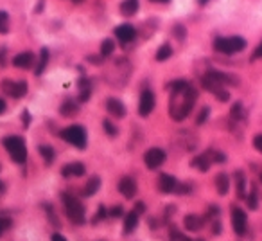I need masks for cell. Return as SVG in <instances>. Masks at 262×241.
<instances>
[{"label":"cell","mask_w":262,"mask_h":241,"mask_svg":"<svg viewBox=\"0 0 262 241\" xmlns=\"http://www.w3.org/2000/svg\"><path fill=\"white\" fill-rule=\"evenodd\" d=\"M61 139L67 141L69 144H72L77 149H84L88 142V135L81 124H72V126H67L65 130H61Z\"/></svg>","instance_id":"obj_6"},{"label":"cell","mask_w":262,"mask_h":241,"mask_svg":"<svg viewBox=\"0 0 262 241\" xmlns=\"http://www.w3.org/2000/svg\"><path fill=\"white\" fill-rule=\"evenodd\" d=\"M4 148L8 149L9 157L13 158V162L16 164H23L27 160V146L25 141L18 135H9L4 139Z\"/></svg>","instance_id":"obj_5"},{"label":"cell","mask_w":262,"mask_h":241,"mask_svg":"<svg viewBox=\"0 0 262 241\" xmlns=\"http://www.w3.org/2000/svg\"><path fill=\"white\" fill-rule=\"evenodd\" d=\"M4 112H6V101L0 99V114H4Z\"/></svg>","instance_id":"obj_45"},{"label":"cell","mask_w":262,"mask_h":241,"mask_svg":"<svg viewBox=\"0 0 262 241\" xmlns=\"http://www.w3.org/2000/svg\"><path fill=\"white\" fill-rule=\"evenodd\" d=\"M169 237H171V241H192L190 237H187L183 232H180L178 229H171V232H169Z\"/></svg>","instance_id":"obj_36"},{"label":"cell","mask_w":262,"mask_h":241,"mask_svg":"<svg viewBox=\"0 0 262 241\" xmlns=\"http://www.w3.org/2000/svg\"><path fill=\"white\" fill-rule=\"evenodd\" d=\"M230 117H232V121H236V123H239V121H243V119L246 117V112H244L243 103L234 104L232 110H230Z\"/></svg>","instance_id":"obj_29"},{"label":"cell","mask_w":262,"mask_h":241,"mask_svg":"<svg viewBox=\"0 0 262 241\" xmlns=\"http://www.w3.org/2000/svg\"><path fill=\"white\" fill-rule=\"evenodd\" d=\"M176 188H178V180L172 175L162 173V175L158 176V189L162 193H174Z\"/></svg>","instance_id":"obj_15"},{"label":"cell","mask_w":262,"mask_h":241,"mask_svg":"<svg viewBox=\"0 0 262 241\" xmlns=\"http://www.w3.org/2000/svg\"><path fill=\"white\" fill-rule=\"evenodd\" d=\"M99 188H101V178L97 175H94L90 180L86 182V185H84V189H83V196H94L95 193L99 191Z\"/></svg>","instance_id":"obj_24"},{"label":"cell","mask_w":262,"mask_h":241,"mask_svg":"<svg viewBox=\"0 0 262 241\" xmlns=\"http://www.w3.org/2000/svg\"><path fill=\"white\" fill-rule=\"evenodd\" d=\"M216 189L219 195H226L228 189H230V178H228L226 173H219V175L216 176Z\"/></svg>","instance_id":"obj_25"},{"label":"cell","mask_w":262,"mask_h":241,"mask_svg":"<svg viewBox=\"0 0 262 241\" xmlns=\"http://www.w3.org/2000/svg\"><path fill=\"white\" fill-rule=\"evenodd\" d=\"M35 63H36V58H35V54L31 52V50L20 52V54H16V56L13 58V65H15L16 69L27 70V69H31V67L35 65Z\"/></svg>","instance_id":"obj_13"},{"label":"cell","mask_w":262,"mask_h":241,"mask_svg":"<svg viewBox=\"0 0 262 241\" xmlns=\"http://www.w3.org/2000/svg\"><path fill=\"white\" fill-rule=\"evenodd\" d=\"M6 54H8V49H6V47H0V67L6 65Z\"/></svg>","instance_id":"obj_42"},{"label":"cell","mask_w":262,"mask_h":241,"mask_svg":"<svg viewBox=\"0 0 262 241\" xmlns=\"http://www.w3.org/2000/svg\"><path fill=\"white\" fill-rule=\"evenodd\" d=\"M234 180H236V189H237L239 198H244V196H246V176H244V173L243 171H236Z\"/></svg>","instance_id":"obj_26"},{"label":"cell","mask_w":262,"mask_h":241,"mask_svg":"<svg viewBox=\"0 0 262 241\" xmlns=\"http://www.w3.org/2000/svg\"><path fill=\"white\" fill-rule=\"evenodd\" d=\"M167 160V153L162 148H149L144 153V164L149 169H158L163 166V162Z\"/></svg>","instance_id":"obj_7"},{"label":"cell","mask_w":262,"mask_h":241,"mask_svg":"<svg viewBox=\"0 0 262 241\" xmlns=\"http://www.w3.org/2000/svg\"><path fill=\"white\" fill-rule=\"evenodd\" d=\"M214 164V158H212V149H209V151H205V153L198 155V157H194L192 162H190V166L192 168H198L201 173H207L210 169V166Z\"/></svg>","instance_id":"obj_14"},{"label":"cell","mask_w":262,"mask_h":241,"mask_svg":"<svg viewBox=\"0 0 262 241\" xmlns=\"http://www.w3.org/2000/svg\"><path fill=\"white\" fill-rule=\"evenodd\" d=\"M260 182H262V173H260Z\"/></svg>","instance_id":"obj_50"},{"label":"cell","mask_w":262,"mask_h":241,"mask_svg":"<svg viewBox=\"0 0 262 241\" xmlns=\"http://www.w3.org/2000/svg\"><path fill=\"white\" fill-rule=\"evenodd\" d=\"M103 130H104V133L110 135V137H115V135L119 133L117 126H115V124L111 123L110 119H104V121H103Z\"/></svg>","instance_id":"obj_33"},{"label":"cell","mask_w":262,"mask_h":241,"mask_svg":"<svg viewBox=\"0 0 262 241\" xmlns=\"http://www.w3.org/2000/svg\"><path fill=\"white\" fill-rule=\"evenodd\" d=\"M155 104H156V99H155L153 90H149V88L142 90L140 101H138V114H140L142 117H148V115L155 110Z\"/></svg>","instance_id":"obj_9"},{"label":"cell","mask_w":262,"mask_h":241,"mask_svg":"<svg viewBox=\"0 0 262 241\" xmlns=\"http://www.w3.org/2000/svg\"><path fill=\"white\" fill-rule=\"evenodd\" d=\"M50 239H52V241H67V237H65L63 234H60V232H54Z\"/></svg>","instance_id":"obj_43"},{"label":"cell","mask_w":262,"mask_h":241,"mask_svg":"<svg viewBox=\"0 0 262 241\" xmlns=\"http://www.w3.org/2000/svg\"><path fill=\"white\" fill-rule=\"evenodd\" d=\"M258 58H262V42L258 43L257 47H255V50H253V56H251V60H258Z\"/></svg>","instance_id":"obj_41"},{"label":"cell","mask_w":262,"mask_h":241,"mask_svg":"<svg viewBox=\"0 0 262 241\" xmlns=\"http://www.w3.org/2000/svg\"><path fill=\"white\" fill-rule=\"evenodd\" d=\"M72 2H76V4H79V2H83V0H72Z\"/></svg>","instance_id":"obj_49"},{"label":"cell","mask_w":262,"mask_h":241,"mask_svg":"<svg viewBox=\"0 0 262 241\" xmlns=\"http://www.w3.org/2000/svg\"><path fill=\"white\" fill-rule=\"evenodd\" d=\"M214 49L221 54H236L246 49V40L243 36H219L214 40Z\"/></svg>","instance_id":"obj_4"},{"label":"cell","mask_w":262,"mask_h":241,"mask_svg":"<svg viewBox=\"0 0 262 241\" xmlns=\"http://www.w3.org/2000/svg\"><path fill=\"white\" fill-rule=\"evenodd\" d=\"M11 227H13L11 218H8V216H0V236H4Z\"/></svg>","instance_id":"obj_34"},{"label":"cell","mask_w":262,"mask_h":241,"mask_svg":"<svg viewBox=\"0 0 262 241\" xmlns=\"http://www.w3.org/2000/svg\"><path fill=\"white\" fill-rule=\"evenodd\" d=\"M183 225H185V229L190 230V232H199V230L203 229V225H205V220L198 215H187L185 218H183Z\"/></svg>","instance_id":"obj_18"},{"label":"cell","mask_w":262,"mask_h":241,"mask_svg":"<svg viewBox=\"0 0 262 241\" xmlns=\"http://www.w3.org/2000/svg\"><path fill=\"white\" fill-rule=\"evenodd\" d=\"M23 124H25V126H29V123H31V115H29V112L27 110H23Z\"/></svg>","instance_id":"obj_44"},{"label":"cell","mask_w":262,"mask_h":241,"mask_svg":"<svg viewBox=\"0 0 262 241\" xmlns=\"http://www.w3.org/2000/svg\"><path fill=\"white\" fill-rule=\"evenodd\" d=\"M84 171H86V168H84L83 162H70V164L63 166L61 175H63L65 178H72V176H83Z\"/></svg>","instance_id":"obj_17"},{"label":"cell","mask_w":262,"mask_h":241,"mask_svg":"<svg viewBox=\"0 0 262 241\" xmlns=\"http://www.w3.org/2000/svg\"><path fill=\"white\" fill-rule=\"evenodd\" d=\"M122 215H124V207L122 205H115L108 210V216H111V218H121Z\"/></svg>","instance_id":"obj_38"},{"label":"cell","mask_w":262,"mask_h":241,"mask_svg":"<svg viewBox=\"0 0 262 241\" xmlns=\"http://www.w3.org/2000/svg\"><path fill=\"white\" fill-rule=\"evenodd\" d=\"M9 33V15L6 11H0V35Z\"/></svg>","instance_id":"obj_32"},{"label":"cell","mask_w":262,"mask_h":241,"mask_svg":"<svg viewBox=\"0 0 262 241\" xmlns=\"http://www.w3.org/2000/svg\"><path fill=\"white\" fill-rule=\"evenodd\" d=\"M113 50H115V42H113V40H110V38L103 40V43H101V58L111 56V54H113Z\"/></svg>","instance_id":"obj_30"},{"label":"cell","mask_w":262,"mask_h":241,"mask_svg":"<svg viewBox=\"0 0 262 241\" xmlns=\"http://www.w3.org/2000/svg\"><path fill=\"white\" fill-rule=\"evenodd\" d=\"M137 182H135L131 176H124V178L119 180V193H121L124 198L131 200L137 195Z\"/></svg>","instance_id":"obj_12"},{"label":"cell","mask_w":262,"mask_h":241,"mask_svg":"<svg viewBox=\"0 0 262 241\" xmlns=\"http://www.w3.org/2000/svg\"><path fill=\"white\" fill-rule=\"evenodd\" d=\"M246 198V203H248V207H250L251 210H255L257 209V205H258V200H257V188H251V191H250V195H246L244 196Z\"/></svg>","instance_id":"obj_31"},{"label":"cell","mask_w":262,"mask_h":241,"mask_svg":"<svg viewBox=\"0 0 262 241\" xmlns=\"http://www.w3.org/2000/svg\"><path fill=\"white\" fill-rule=\"evenodd\" d=\"M115 36L121 43H129L137 36V29L131 23H121L119 27H115Z\"/></svg>","instance_id":"obj_11"},{"label":"cell","mask_w":262,"mask_h":241,"mask_svg":"<svg viewBox=\"0 0 262 241\" xmlns=\"http://www.w3.org/2000/svg\"><path fill=\"white\" fill-rule=\"evenodd\" d=\"M38 151H40V155L43 157V160H45V164H52L54 158H56V151H54V148H52V146H49V144H42L38 148Z\"/></svg>","instance_id":"obj_27"},{"label":"cell","mask_w":262,"mask_h":241,"mask_svg":"<svg viewBox=\"0 0 262 241\" xmlns=\"http://www.w3.org/2000/svg\"><path fill=\"white\" fill-rule=\"evenodd\" d=\"M171 90V99H169V114L174 121H183L189 117L192 112L196 99H198V90L185 79L172 81L169 85Z\"/></svg>","instance_id":"obj_1"},{"label":"cell","mask_w":262,"mask_h":241,"mask_svg":"<svg viewBox=\"0 0 262 241\" xmlns=\"http://www.w3.org/2000/svg\"><path fill=\"white\" fill-rule=\"evenodd\" d=\"M2 90H4L8 96L15 97V99H20L27 94L29 87H27L25 81H4L2 83Z\"/></svg>","instance_id":"obj_10"},{"label":"cell","mask_w":262,"mask_h":241,"mask_svg":"<svg viewBox=\"0 0 262 241\" xmlns=\"http://www.w3.org/2000/svg\"><path fill=\"white\" fill-rule=\"evenodd\" d=\"M77 88H79V101L81 103H86L92 96V83L88 77H81L79 83H77Z\"/></svg>","instance_id":"obj_20"},{"label":"cell","mask_w":262,"mask_h":241,"mask_svg":"<svg viewBox=\"0 0 262 241\" xmlns=\"http://www.w3.org/2000/svg\"><path fill=\"white\" fill-rule=\"evenodd\" d=\"M151 2H155V4H169L171 0H151Z\"/></svg>","instance_id":"obj_46"},{"label":"cell","mask_w":262,"mask_h":241,"mask_svg":"<svg viewBox=\"0 0 262 241\" xmlns=\"http://www.w3.org/2000/svg\"><path fill=\"white\" fill-rule=\"evenodd\" d=\"M61 200H63L65 205V212H67V218L74 223V225H83L86 216H84V207L76 196L69 195V193H63L61 195Z\"/></svg>","instance_id":"obj_3"},{"label":"cell","mask_w":262,"mask_h":241,"mask_svg":"<svg viewBox=\"0 0 262 241\" xmlns=\"http://www.w3.org/2000/svg\"><path fill=\"white\" fill-rule=\"evenodd\" d=\"M172 35H174V38H178L180 42H182V40H185V36H187L185 25H182V23H176V25L172 27Z\"/></svg>","instance_id":"obj_35"},{"label":"cell","mask_w":262,"mask_h":241,"mask_svg":"<svg viewBox=\"0 0 262 241\" xmlns=\"http://www.w3.org/2000/svg\"><path fill=\"white\" fill-rule=\"evenodd\" d=\"M106 110H108V114L113 115V117H117V119H122L126 115L124 103H122L121 99H117V97H110V99L106 101Z\"/></svg>","instance_id":"obj_16"},{"label":"cell","mask_w":262,"mask_h":241,"mask_svg":"<svg viewBox=\"0 0 262 241\" xmlns=\"http://www.w3.org/2000/svg\"><path fill=\"white\" fill-rule=\"evenodd\" d=\"M253 148L257 149L258 153H262V133H257L253 137Z\"/></svg>","instance_id":"obj_40"},{"label":"cell","mask_w":262,"mask_h":241,"mask_svg":"<svg viewBox=\"0 0 262 241\" xmlns=\"http://www.w3.org/2000/svg\"><path fill=\"white\" fill-rule=\"evenodd\" d=\"M209 2H210V0H198L199 6H205V4H209Z\"/></svg>","instance_id":"obj_48"},{"label":"cell","mask_w":262,"mask_h":241,"mask_svg":"<svg viewBox=\"0 0 262 241\" xmlns=\"http://www.w3.org/2000/svg\"><path fill=\"white\" fill-rule=\"evenodd\" d=\"M4 191H6V184L2 182V180H0V195H2Z\"/></svg>","instance_id":"obj_47"},{"label":"cell","mask_w":262,"mask_h":241,"mask_svg":"<svg viewBox=\"0 0 262 241\" xmlns=\"http://www.w3.org/2000/svg\"><path fill=\"white\" fill-rule=\"evenodd\" d=\"M171 56H172V47L169 43H163L156 50V62H167Z\"/></svg>","instance_id":"obj_28"},{"label":"cell","mask_w":262,"mask_h":241,"mask_svg":"<svg viewBox=\"0 0 262 241\" xmlns=\"http://www.w3.org/2000/svg\"><path fill=\"white\" fill-rule=\"evenodd\" d=\"M49 49L47 47H42V50H40V58H38V63H36V69H35V74L36 76H42L43 72H45L47 69V63H49Z\"/></svg>","instance_id":"obj_23"},{"label":"cell","mask_w":262,"mask_h":241,"mask_svg":"<svg viewBox=\"0 0 262 241\" xmlns=\"http://www.w3.org/2000/svg\"><path fill=\"white\" fill-rule=\"evenodd\" d=\"M209 115H210V108L209 106H203L201 112H199V115L196 117V124H203L207 119H209Z\"/></svg>","instance_id":"obj_37"},{"label":"cell","mask_w":262,"mask_h":241,"mask_svg":"<svg viewBox=\"0 0 262 241\" xmlns=\"http://www.w3.org/2000/svg\"><path fill=\"white\" fill-rule=\"evenodd\" d=\"M138 220H140V212H137L135 209L129 210L128 215L124 216V234L135 232V229L138 225Z\"/></svg>","instance_id":"obj_19"},{"label":"cell","mask_w":262,"mask_h":241,"mask_svg":"<svg viewBox=\"0 0 262 241\" xmlns=\"http://www.w3.org/2000/svg\"><path fill=\"white\" fill-rule=\"evenodd\" d=\"M232 229L237 236H244L248 229V215L241 207H232Z\"/></svg>","instance_id":"obj_8"},{"label":"cell","mask_w":262,"mask_h":241,"mask_svg":"<svg viewBox=\"0 0 262 241\" xmlns=\"http://www.w3.org/2000/svg\"><path fill=\"white\" fill-rule=\"evenodd\" d=\"M77 112H79V104H77V101H74V99L63 101V104L60 106V114L65 115V117H72V115H76Z\"/></svg>","instance_id":"obj_22"},{"label":"cell","mask_w":262,"mask_h":241,"mask_svg":"<svg viewBox=\"0 0 262 241\" xmlns=\"http://www.w3.org/2000/svg\"><path fill=\"white\" fill-rule=\"evenodd\" d=\"M237 79L226 72H219V70H209L205 76L201 77V85L205 90L216 96L217 101L226 103L230 99V92L226 90L228 85H236Z\"/></svg>","instance_id":"obj_2"},{"label":"cell","mask_w":262,"mask_h":241,"mask_svg":"<svg viewBox=\"0 0 262 241\" xmlns=\"http://www.w3.org/2000/svg\"><path fill=\"white\" fill-rule=\"evenodd\" d=\"M140 8V2L138 0H122L121 2V13L124 16H135Z\"/></svg>","instance_id":"obj_21"},{"label":"cell","mask_w":262,"mask_h":241,"mask_svg":"<svg viewBox=\"0 0 262 241\" xmlns=\"http://www.w3.org/2000/svg\"><path fill=\"white\" fill-rule=\"evenodd\" d=\"M108 216V209L104 205H99V209H97V216H95L94 220H92V222L94 223H99L101 220H104Z\"/></svg>","instance_id":"obj_39"}]
</instances>
